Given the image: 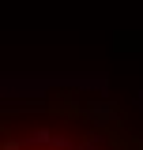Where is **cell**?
Listing matches in <instances>:
<instances>
[{
    "label": "cell",
    "instance_id": "6da1fadb",
    "mask_svg": "<svg viewBox=\"0 0 143 150\" xmlns=\"http://www.w3.org/2000/svg\"><path fill=\"white\" fill-rule=\"evenodd\" d=\"M0 150H23V146H19V143H4Z\"/></svg>",
    "mask_w": 143,
    "mask_h": 150
}]
</instances>
